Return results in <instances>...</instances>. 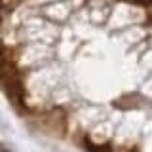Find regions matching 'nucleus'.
Returning a JSON list of instances; mask_svg holds the SVG:
<instances>
[{"mask_svg":"<svg viewBox=\"0 0 152 152\" xmlns=\"http://www.w3.org/2000/svg\"><path fill=\"white\" fill-rule=\"evenodd\" d=\"M0 86L17 108H25V89H23L17 65L10 59V55L4 50H0Z\"/></svg>","mask_w":152,"mask_h":152,"instance_id":"1","label":"nucleus"},{"mask_svg":"<svg viewBox=\"0 0 152 152\" xmlns=\"http://www.w3.org/2000/svg\"><path fill=\"white\" fill-rule=\"evenodd\" d=\"M42 124L46 126V129L53 135H63L66 131V116L57 108V110H51L50 114H46Z\"/></svg>","mask_w":152,"mask_h":152,"instance_id":"2","label":"nucleus"},{"mask_svg":"<svg viewBox=\"0 0 152 152\" xmlns=\"http://www.w3.org/2000/svg\"><path fill=\"white\" fill-rule=\"evenodd\" d=\"M141 103H142V99L139 97V95H137V93H131V95H122V97L116 99L112 104L116 108H122V110H131V108H137Z\"/></svg>","mask_w":152,"mask_h":152,"instance_id":"3","label":"nucleus"},{"mask_svg":"<svg viewBox=\"0 0 152 152\" xmlns=\"http://www.w3.org/2000/svg\"><path fill=\"white\" fill-rule=\"evenodd\" d=\"M131 6H141V8H152V0H122Z\"/></svg>","mask_w":152,"mask_h":152,"instance_id":"4","label":"nucleus"},{"mask_svg":"<svg viewBox=\"0 0 152 152\" xmlns=\"http://www.w3.org/2000/svg\"><path fill=\"white\" fill-rule=\"evenodd\" d=\"M0 152H12V148H8V146L4 145L2 141H0Z\"/></svg>","mask_w":152,"mask_h":152,"instance_id":"5","label":"nucleus"},{"mask_svg":"<svg viewBox=\"0 0 152 152\" xmlns=\"http://www.w3.org/2000/svg\"><path fill=\"white\" fill-rule=\"evenodd\" d=\"M131 152H137V150H131Z\"/></svg>","mask_w":152,"mask_h":152,"instance_id":"6","label":"nucleus"}]
</instances>
